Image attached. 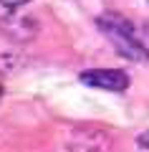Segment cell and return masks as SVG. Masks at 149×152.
Instances as JSON below:
<instances>
[{"label":"cell","mask_w":149,"mask_h":152,"mask_svg":"<svg viewBox=\"0 0 149 152\" xmlns=\"http://www.w3.org/2000/svg\"><path fill=\"white\" fill-rule=\"evenodd\" d=\"M0 31H3V36H8L10 41H18V43H23V41H31L33 36L38 33V26L36 20H31V18H18V15H8L0 20Z\"/></svg>","instance_id":"obj_4"},{"label":"cell","mask_w":149,"mask_h":152,"mask_svg":"<svg viewBox=\"0 0 149 152\" xmlns=\"http://www.w3.org/2000/svg\"><path fill=\"white\" fill-rule=\"evenodd\" d=\"M144 28H147V36H149V23H147V26H144Z\"/></svg>","instance_id":"obj_7"},{"label":"cell","mask_w":149,"mask_h":152,"mask_svg":"<svg viewBox=\"0 0 149 152\" xmlns=\"http://www.w3.org/2000/svg\"><path fill=\"white\" fill-rule=\"evenodd\" d=\"M96 26H99V31L106 36V41L114 46V51H116L121 58L134 61V64L149 61L147 46L142 43V38L137 36L134 26L126 18H121L119 13H104L101 18H96Z\"/></svg>","instance_id":"obj_1"},{"label":"cell","mask_w":149,"mask_h":152,"mask_svg":"<svg viewBox=\"0 0 149 152\" xmlns=\"http://www.w3.org/2000/svg\"><path fill=\"white\" fill-rule=\"evenodd\" d=\"M139 145H142V147H149V132H142V134H139Z\"/></svg>","instance_id":"obj_6"},{"label":"cell","mask_w":149,"mask_h":152,"mask_svg":"<svg viewBox=\"0 0 149 152\" xmlns=\"http://www.w3.org/2000/svg\"><path fill=\"white\" fill-rule=\"evenodd\" d=\"M71 152H109L111 150V132L96 124L76 127L68 137Z\"/></svg>","instance_id":"obj_2"},{"label":"cell","mask_w":149,"mask_h":152,"mask_svg":"<svg viewBox=\"0 0 149 152\" xmlns=\"http://www.w3.org/2000/svg\"><path fill=\"white\" fill-rule=\"evenodd\" d=\"M78 81L94 89H106V91H126L129 89V76L121 69H89L78 76Z\"/></svg>","instance_id":"obj_3"},{"label":"cell","mask_w":149,"mask_h":152,"mask_svg":"<svg viewBox=\"0 0 149 152\" xmlns=\"http://www.w3.org/2000/svg\"><path fill=\"white\" fill-rule=\"evenodd\" d=\"M25 3H31V0H0V5H5V8H20Z\"/></svg>","instance_id":"obj_5"}]
</instances>
